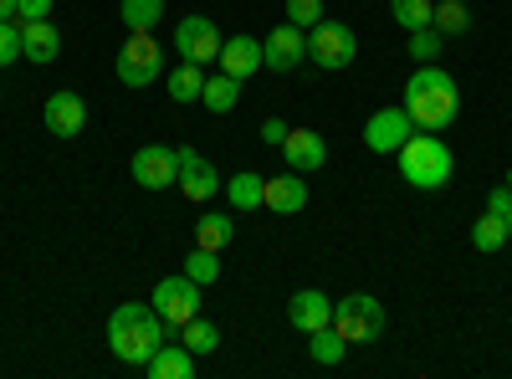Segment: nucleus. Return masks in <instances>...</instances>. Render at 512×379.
<instances>
[{
    "instance_id": "nucleus-1",
    "label": "nucleus",
    "mask_w": 512,
    "mask_h": 379,
    "mask_svg": "<svg viewBox=\"0 0 512 379\" xmlns=\"http://www.w3.org/2000/svg\"><path fill=\"white\" fill-rule=\"evenodd\" d=\"M405 113L415 118V129L425 134H441L456 123L461 113V88H456V77L446 67H431V62H420L405 82Z\"/></svg>"
},
{
    "instance_id": "nucleus-2",
    "label": "nucleus",
    "mask_w": 512,
    "mask_h": 379,
    "mask_svg": "<svg viewBox=\"0 0 512 379\" xmlns=\"http://www.w3.org/2000/svg\"><path fill=\"white\" fill-rule=\"evenodd\" d=\"M164 339H169V328H164V318L154 313V303H123V308H113V318H108V349H113V359L134 364V369H144V364L159 354Z\"/></svg>"
},
{
    "instance_id": "nucleus-3",
    "label": "nucleus",
    "mask_w": 512,
    "mask_h": 379,
    "mask_svg": "<svg viewBox=\"0 0 512 379\" xmlns=\"http://www.w3.org/2000/svg\"><path fill=\"white\" fill-rule=\"evenodd\" d=\"M395 159H400V175H405L415 190H441V185L456 175L451 144L436 139V134H425V129H415V134L395 149Z\"/></svg>"
},
{
    "instance_id": "nucleus-4",
    "label": "nucleus",
    "mask_w": 512,
    "mask_h": 379,
    "mask_svg": "<svg viewBox=\"0 0 512 379\" xmlns=\"http://www.w3.org/2000/svg\"><path fill=\"white\" fill-rule=\"evenodd\" d=\"M123 88H149V82L164 72V47L154 41V31H128V41L118 47V62H113Z\"/></svg>"
},
{
    "instance_id": "nucleus-5",
    "label": "nucleus",
    "mask_w": 512,
    "mask_h": 379,
    "mask_svg": "<svg viewBox=\"0 0 512 379\" xmlns=\"http://www.w3.org/2000/svg\"><path fill=\"white\" fill-rule=\"evenodd\" d=\"M333 328L344 333V344H374L384 333V308L369 292H349V298L333 303Z\"/></svg>"
},
{
    "instance_id": "nucleus-6",
    "label": "nucleus",
    "mask_w": 512,
    "mask_h": 379,
    "mask_svg": "<svg viewBox=\"0 0 512 379\" xmlns=\"http://www.w3.org/2000/svg\"><path fill=\"white\" fill-rule=\"evenodd\" d=\"M308 57H313L323 72H344V67L359 57V36H354V26L323 16V21L308 31Z\"/></svg>"
},
{
    "instance_id": "nucleus-7",
    "label": "nucleus",
    "mask_w": 512,
    "mask_h": 379,
    "mask_svg": "<svg viewBox=\"0 0 512 379\" xmlns=\"http://www.w3.org/2000/svg\"><path fill=\"white\" fill-rule=\"evenodd\" d=\"M154 313L164 318V328L169 333H180L195 313H200V282L190 277V272H175V277H164L159 287H154Z\"/></svg>"
},
{
    "instance_id": "nucleus-8",
    "label": "nucleus",
    "mask_w": 512,
    "mask_h": 379,
    "mask_svg": "<svg viewBox=\"0 0 512 379\" xmlns=\"http://www.w3.org/2000/svg\"><path fill=\"white\" fill-rule=\"evenodd\" d=\"M221 47H226V36L216 31V21L210 16H180L175 21V52L185 57V62H216L221 57Z\"/></svg>"
},
{
    "instance_id": "nucleus-9",
    "label": "nucleus",
    "mask_w": 512,
    "mask_h": 379,
    "mask_svg": "<svg viewBox=\"0 0 512 379\" xmlns=\"http://www.w3.org/2000/svg\"><path fill=\"white\" fill-rule=\"evenodd\" d=\"M175 154H180V180H175V185H180V195H185V200H195V205L216 200V190L226 185V180L216 175V164H210L200 149H190V144H180Z\"/></svg>"
},
{
    "instance_id": "nucleus-10",
    "label": "nucleus",
    "mask_w": 512,
    "mask_h": 379,
    "mask_svg": "<svg viewBox=\"0 0 512 379\" xmlns=\"http://www.w3.org/2000/svg\"><path fill=\"white\" fill-rule=\"evenodd\" d=\"M303 57H308V31L303 26L282 21V26L267 31V41H262V67L267 72H297Z\"/></svg>"
},
{
    "instance_id": "nucleus-11",
    "label": "nucleus",
    "mask_w": 512,
    "mask_h": 379,
    "mask_svg": "<svg viewBox=\"0 0 512 379\" xmlns=\"http://www.w3.org/2000/svg\"><path fill=\"white\" fill-rule=\"evenodd\" d=\"M410 134H415V118L405 113V103H400V108H379V113H369V123H364V144H369L374 154H395Z\"/></svg>"
},
{
    "instance_id": "nucleus-12",
    "label": "nucleus",
    "mask_w": 512,
    "mask_h": 379,
    "mask_svg": "<svg viewBox=\"0 0 512 379\" xmlns=\"http://www.w3.org/2000/svg\"><path fill=\"white\" fill-rule=\"evenodd\" d=\"M134 180H139L144 190L175 185V180H180V154L169 149V144H139V149H134Z\"/></svg>"
},
{
    "instance_id": "nucleus-13",
    "label": "nucleus",
    "mask_w": 512,
    "mask_h": 379,
    "mask_svg": "<svg viewBox=\"0 0 512 379\" xmlns=\"http://www.w3.org/2000/svg\"><path fill=\"white\" fill-rule=\"evenodd\" d=\"M41 123H47L57 139H77L82 129H88V103L62 88V93H52L47 103H41Z\"/></svg>"
},
{
    "instance_id": "nucleus-14",
    "label": "nucleus",
    "mask_w": 512,
    "mask_h": 379,
    "mask_svg": "<svg viewBox=\"0 0 512 379\" xmlns=\"http://www.w3.org/2000/svg\"><path fill=\"white\" fill-rule=\"evenodd\" d=\"M282 159H287V170L313 175V170H323V164H328V144H323V134H313V129H287Z\"/></svg>"
},
{
    "instance_id": "nucleus-15",
    "label": "nucleus",
    "mask_w": 512,
    "mask_h": 379,
    "mask_svg": "<svg viewBox=\"0 0 512 379\" xmlns=\"http://www.w3.org/2000/svg\"><path fill=\"white\" fill-rule=\"evenodd\" d=\"M287 323L297 333H318L333 323V298L318 287H303V292H292V303H287Z\"/></svg>"
},
{
    "instance_id": "nucleus-16",
    "label": "nucleus",
    "mask_w": 512,
    "mask_h": 379,
    "mask_svg": "<svg viewBox=\"0 0 512 379\" xmlns=\"http://www.w3.org/2000/svg\"><path fill=\"white\" fill-rule=\"evenodd\" d=\"M262 205L277 210V216H297V210L308 205V180L297 175V170H282L262 185Z\"/></svg>"
},
{
    "instance_id": "nucleus-17",
    "label": "nucleus",
    "mask_w": 512,
    "mask_h": 379,
    "mask_svg": "<svg viewBox=\"0 0 512 379\" xmlns=\"http://www.w3.org/2000/svg\"><path fill=\"white\" fill-rule=\"evenodd\" d=\"M16 26H21V57L26 62L47 67V62L62 57V36H57V26L47 16H41V21H16Z\"/></svg>"
},
{
    "instance_id": "nucleus-18",
    "label": "nucleus",
    "mask_w": 512,
    "mask_h": 379,
    "mask_svg": "<svg viewBox=\"0 0 512 379\" xmlns=\"http://www.w3.org/2000/svg\"><path fill=\"white\" fill-rule=\"evenodd\" d=\"M216 67L246 82L256 67H262V41H256V36H246V31H241V36H226V47H221Z\"/></svg>"
},
{
    "instance_id": "nucleus-19",
    "label": "nucleus",
    "mask_w": 512,
    "mask_h": 379,
    "mask_svg": "<svg viewBox=\"0 0 512 379\" xmlns=\"http://www.w3.org/2000/svg\"><path fill=\"white\" fill-rule=\"evenodd\" d=\"M144 374L149 379H195V354L185 349V344H159V354L144 364Z\"/></svg>"
},
{
    "instance_id": "nucleus-20",
    "label": "nucleus",
    "mask_w": 512,
    "mask_h": 379,
    "mask_svg": "<svg viewBox=\"0 0 512 379\" xmlns=\"http://www.w3.org/2000/svg\"><path fill=\"white\" fill-rule=\"evenodd\" d=\"M200 103L210 113H231L241 103V77H231V72L216 67V77H205V88H200Z\"/></svg>"
},
{
    "instance_id": "nucleus-21",
    "label": "nucleus",
    "mask_w": 512,
    "mask_h": 379,
    "mask_svg": "<svg viewBox=\"0 0 512 379\" xmlns=\"http://www.w3.org/2000/svg\"><path fill=\"white\" fill-rule=\"evenodd\" d=\"M231 236H236V221L226 216V210H210V216L195 221V246H205V251H226Z\"/></svg>"
},
{
    "instance_id": "nucleus-22",
    "label": "nucleus",
    "mask_w": 512,
    "mask_h": 379,
    "mask_svg": "<svg viewBox=\"0 0 512 379\" xmlns=\"http://www.w3.org/2000/svg\"><path fill=\"white\" fill-rule=\"evenodd\" d=\"M180 344H185L195 359H200V354H216V349H221V328L210 323V318H200V313H195V318L180 328Z\"/></svg>"
},
{
    "instance_id": "nucleus-23",
    "label": "nucleus",
    "mask_w": 512,
    "mask_h": 379,
    "mask_svg": "<svg viewBox=\"0 0 512 379\" xmlns=\"http://www.w3.org/2000/svg\"><path fill=\"white\" fill-rule=\"evenodd\" d=\"M200 88H205L200 62H185L180 57V67L169 72V98H175V103H200Z\"/></svg>"
},
{
    "instance_id": "nucleus-24",
    "label": "nucleus",
    "mask_w": 512,
    "mask_h": 379,
    "mask_svg": "<svg viewBox=\"0 0 512 379\" xmlns=\"http://www.w3.org/2000/svg\"><path fill=\"white\" fill-rule=\"evenodd\" d=\"M262 185H267V175H251V170L231 175V180H226V200H231V210H256V205H262Z\"/></svg>"
},
{
    "instance_id": "nucleus-25",
    "label": "nucleus",
    "mask_w": 512,
    "mask_h": 379,
    "mask_svg": "<svg viewBox=\"0 0 512 379\" xmlns=\"http://www.w3.org/2000/svg\"><path fill=\"white\" fill-rule=\"evenodd\" d=\"M118 16L128 31H154L164 21V0H118Z\"/></svg>"
},
{
    "instance_id": "nucleus-26",
    "label": "nucleus",
    "mask_w": 512,
    "mask_h": 379,
    "mask_svg": "<svg viewBox=\"0 0 512 379\" xmlns=\"http://www.w3.org/2000/svg\"><path fill=\"white\" fill-rule=\"evenodd\" d=\"M472 246H477V251H502V246H507V216H497V210L477 216V221H472Z\"/></svg>"
},
{
    "instance_id": "nucleus-27",
    "label": "nucleus",
    "mask_w": 512,
    "mask_h": 379,
    "mask_svg": "<svg viewBox=\"0 0 512 379\" xmlns=\"http://www.w3.org/2000/svg\"><path fill=\"white\" fill-rule=\"evenodd\" d=\"M308 354L318 359V364H338L349 354V344H344V333H338L333 323L328 328H318V333H308Z\"/></svg>"
},
{
    "instance_id": "nucleus-28",
    "label": "nucleus",
    "mask_w": 512,
    "mask_h": 379,
    "mask_svg": "<svg viewBox=\"0 0 512 379\" xmlns=\"http://www.w3.org/2000/svg\"><path fill=\"white\" fill-rule=\"evenodd\" d=\"M390 16L405 26V31H420L436 21V0H390Z\"/></svg>"
},
{
    "instance_id": "nucleus-29",
    "label": "nucleus",
    "mask_w": 512,
    "mask_h": 379,
    "mask_svg": "<svg viewBox=\"0 0 512 379\" xmlns=\"http://www.w3.org/2000/svg\"><path fill=\"white\" fill-rule=\"evenodd\" d=\"M431 26H436L441 36H466V31H472V11H466V0H441Z\"/></svg>"
},
{
    "instance_id": "nucleus-30",
    "label": "nucleus",
    "mask_w": 512,
    "mask_h": 379,
    "mask_svg": "<svg viewBox=\"0 0 512 379\" xmlns=\"http://www.w3.org/2000/svg\"><path fill=\"white\" fill-rule=\"evenodd\" d=\"M185 272L205 287V282H216L221 277V251H205V246H195L190 257H185Z\"/></svg>"
},
{
    "instance_id": "nucleus-31",
    "label": "nucleus",
    "mask_w": 512,
    "mask_h": 379,
    "mask_svg": "<svg viewBox=\"0 0 512 379\" xmlns=\"http://www.w3.org/2000/svg\"><path fill=\"white\" fill-rule=\"evenodd\" d=\"M410 57H415V62H431V57H441V31H436V26H420V31H410Z\"/></svg>"
},
{
    "instance_id": "nucleus-32",
    "label": "nucleus",
    "mask_w": 512,
    "mask_h": 379,
    "mask_svg": "<svg viewBox=\"0 0 512 379\" xmlns=\"http://www.w3.org/2000/svg\"><path fill=\"white\" fill-rule=\"evenodd\" d=\"M287 21L303 26V31H313V26L323 21V0H287Z\"/></svg>"
},
{
    "instance_id": "nucleus-33",
    "label": "nucleus",
    "mask_w": 512,
    "mask_h": 379,
    "mask_svg": "<svg viewBox=\"0 0 512 379\" xmlns=\"http://www.w3.org/2000/svg\"><path fill=\"white\" fill-rule=\"evenodd\" d=\"M21 57V26L16 21H0V67H11Z\"/></svg>"
},
{
    "instance_id": "nucleus-34",
    "label": "nucleus",
    "mask_w": 512,
    "mask_h": 379,
    "mask_svg": "<svg viewBox=\"0 0 512 379\" xmlns=\"http://www.w3.org/2000/svg\"><path fill=\"white\" fill-rule=\"evenodd\" d=\"M52 16V0H16V21H41Z\"/></svg>"
},
{
    "instance_id": "nucleus-35",
    "label": "nucleus",
    "mask_w": 512,
    "mask_h": 379,
    "mask_svg": "<svg viewBox=\"0 0 512 379\" xmlns=\"http://www.w3.org/2000/svg\"><path fill=\"white\" fill-rule=\"evenodd\" d=\"M487 210H497V216H512V190H507V185H497V190L487 195Z\"/></svg>"
},
{
    "instance_id": "nucleus-36",
    "label": "nucleus",
    "mask_w": 512,
    "mask_h": 379,
    "mask_svg": "<svg viewBox=\"0 0 512 379\" xmlns=\"http://www.w3.org/2000/svg\"><path fill=\"white\" fill-rule=\"evenodd\" d=\"M282 139H287V123H282V118H267V123H262V144H277V149H282Z\"/></svg>"
},
{
    "instance_id": "nucleus-37",
    "label": "nucleus",
    "mask_w": 512,
    "mask_h": 379,
    "mask_svg": "<svg viewBox=\"0 0 512 379\" xmlns=\"http://www.w3.org/2000/svg\"><path fill=\"white\" fill-rule=\"evenodd\" d=\"M16 16V0H0V21H11Z\"/></svg>"
},
{
    "instance_id": "nucleus-38",
    "label": "nucleus",
    "mask_w": 512,
    "mask_h": 379,
    "mask_svg": "<svg viewBox=\"0 0 512 379\" xmlns=\"http://www.w3.org/2000/svg\"><path fill=\"white\" fill-rule=\"evenodd\" d=\"M507 246H512V216H507Z\"/></svg>"
},
{
    "instance_id": "nucleus-39",
    "label": "nucleus",
    "mask_w": 512,
    "mask_h": 379,
    "mask_svg": "<svg viewBox=\"0 0 512 379\" xmlns=\"http://www.w3.org/2000/svg\"><path fill=\"white\" fill-rule=\"evenodd\" d=\"M507 190H512V170H507Z\"/></svg>"
}]
</instances>
